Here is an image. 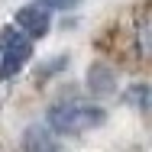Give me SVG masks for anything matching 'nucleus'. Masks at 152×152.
Wrapping results in <instances>:
<instances>
[{"instance_id":"obj_1","label":"nucleus","mask_w":152,"mask_h":152,"mask_svg":"<svg viewBox=\"0 0 152 152\" xmlns=\"http://www.w3.org/2000/svg\"><path fill=\"white\" fill-rule=\"evenodd\" d=\"M149 23H152V7L149 3H136L104 36H97V49H104L107 58L120 61V65L146 68L149 65V55H152Z\"/></svg>"},{"instance_id":"obj_2","label":"nucleus","mask_w":152,"mask_h":152,"mask_svg":"<svg viewBox=\"0 0 152 152\" xmlns=\"http://www.w3.org/2000/svg\"><path fill=\"white\" fill-rule=\"evenodd\" d=\"M104 107L88 104V100H58L49 107V129H55L61 136H78V133H88L94 126L104 123Z\"/></svg>"},{"instance_id":"obj_3","label":"nucleus","mask_w":152,"mask_h":152,"mask_svg":"<svg viewBox=\"0 0 152 152\" xmlns=\"http://www.w3.org/2000/svg\"><path fill=\"white\" fill-rule=\"evenodd\" d=\"M32 58V39H26L16 26L0 29V81L16 78Z\"/></svg>"},{"instance_id":"obj_4","label":"nucleus","mask_w":152,"mask_h":152,"mask_svg":"<svg viewBox=\"0 0 152 152\" xmlns=\"http://www.w3.org/2000/svg\"><path fill=\"white\" fill-rule=\"evenodd\" d=\"M13 23H16V29L23 32L26 39H42V36L49 32V26H52L49 10H45V7H39V3L20 7V10H16V16H13Z\"/></svg>"},{"instance_id":"obj_5","label":"nucleus","mask_w":152,"mask_h":152,"mask_svg":"<svg viewBox=\"0 0 152 152\" xmlns=\"http://www.w3.org/2000/svg\"><path fill=\"white\" fill-rule=\"evenodd\" d=\"M26 152H58V142L45 126H29L26 133Z\"/></svg>"},{"instance_id":"obj_6","label":"nucleus","mask_w":152,"mask_h":152,"mask_svg":"<svg viewBox=\"0 0 152 152\" xmlns=\"http://www.w3.org/2000/svg\"><path fill=\"white\" fill-rule=\"evenodd\" d=\"M88 88H91L94 97H107V94L113 91V75H110V68H107V65H94V68H91Z\"/></svg>"},{"instance_id":"obj_7","label":"nucleus","mask_w":152,"mask_h":152,"mask_svg":"<svg viewBox=\"0 0 152 152\" xmlns=\"http://www.w3.org/2000/svg\"><path fill=\"white\" fill-rule=\"evenodd\" d=\"M126 97H129L139 110H146V104H149V88H146V84H136V88H129V91H126Z\"/></svg>"},{"instance_id":"obj_8","label":"nucleus","mask_w":152,"mask_h":152,"mask_svg":"<svg viewBox=\"0 0 152 152\" xmlns=\"http://www.w3.org/2000/svg\"><path fill=\"white\" fill-rule=\"evenodd\" d=\"M78 0H39V7H45V10H68V7H75Z\"/></svg>"}]
</instances>
